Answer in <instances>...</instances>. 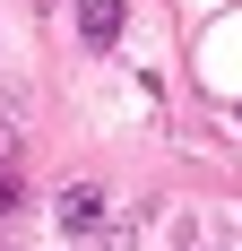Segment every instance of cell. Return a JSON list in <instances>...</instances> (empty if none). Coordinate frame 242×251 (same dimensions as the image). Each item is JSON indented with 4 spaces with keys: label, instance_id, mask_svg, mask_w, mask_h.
Masks as SVG:
<instances>
[{
    "label": "cell",
    "instance_id": "3",
    "mask_svg": "<svg viewBox=\"0 0 242 251\" xmlns=\"http://www.w3.org/2000/svg\"><path fill=\"white\" fill-rule=\"evenodd\" d=\"M9 156H18V130H9V122H0V165H9Z\"/></svg>",
    "mask_w": 242,
    "mask_h": 251
},
{
    "label": "cell",
    "instance_id": "1",
    "mask_svg": "<svg viewBox=\"0 0 242 251\" xmlns=\"http://www.w3.org/2000/svg\"><path fill=\"white\" fill-rule=\"evenodd\" d=\"M52 217H61V234H96V226H104V191H96V182H70Z\"/></svg>",
    "mask_w": 242,
    "mask_h": 251
},
{
    "label": "cell",
    "instance_id": "2",
    "mask_svg": "<svg viewBox=\"0 0 242 251\" xmlns=\"http://www.w3.org/2000/svg\"><path fill=\"white\" fill-rule=\"evenodd\" d=\"M78 35H87V44H113V35H121V0H78Z\"/></svg>",
    "mask_w": 242,
    "mask_h": 251
}]
</instances>
